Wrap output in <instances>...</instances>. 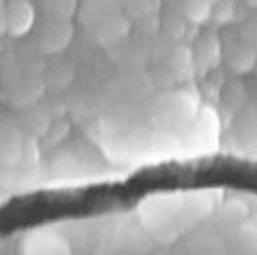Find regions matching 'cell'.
Returning <instances> with one entry per match:
<instances>
[{"mask_svg": "<svg viewBox=\"0 0 257 255\" xmlns=\"http://www.w3.org/2000/svg\"><path fill=\"white\" fill-rule=\"evenodd\" d=\"M4 10H6V32H10L16 38L30 32L36 20V12L28 0H10Z\"/></svg>", "mask_w": 257, "mask_h": 255, "instance_id": "1", "label": "cell"}, {"mask_svg": "<svg viewBox=\"0 0 257 255\" xmlns=\"http://www.w3.org/2000/svg\"><path fill=\"white\" fill-rule=\"evenodd\" d=\"M209 2H211V4H213V2H221V0H209Z\"/></svg>", "mask_w": 257, "mask_h": 255, "instance_id": "7", "label": "cell"}, {"mask_svg": "<svg viewBox=\"0 0 257 255\" xmlns=\"http://www.w3.org/2000/svg\"><path fill=\"white\" fill-rule=\"evenodd\" d=\"M42 8L48 14V18L68 20L76 10V0H42Z\"/></svg>", "mask_w": 257, "mask_h": 255, "instance_id": "3", "label": "cell"}, {"mask_svg": "<svg viewBox=\"0 0 257 255\" xmlns=\"http://www.w3.org/2000/svg\"><path fill=\"white\" fill-rule=\"evenodd\" d=\"M173 68H175V74L181 76V78H187V76L193 74V68H195L193 54L185 46L175 52V56H173Z\"/></svg>", "mask_w": 257, "mask_h": 255, "instance_id": "5", "label": "cell"}, {"mask_svg": "<svg viewBox=\"0 0 257 255\" xmlns=\"http://www.w3.org/2000/svg\"><path fill=\"white\" fill-rule=\"evenodd\" d=\"M183 10L191 22L201 24L211 16V2L209 0H183Z\"/></svg>", "mask_w": 257, "mask_h": 255, "instance_id": "4", "label": "cell"}, {"mask_svg": "<svg viewBox=\"0 0 257 255\" xmlns=\"http://www.w3.org/2000/svg\"><path fill=\"white\" fill-rule=\"evenodd\" d=\"M72 38V26L68 20H54L50 18L42 30H40V36H38V46L42 52L46 54H54V52H60L62 48H66V44L70 42Z\"/></svg>", "mask_w": 257, "mask_h": 255, "instance_id": "2", "label": "cell"}, {"mask_svg": "<svg viewBox=\"0 0 257 255\" xmlns=\"http://www.w3.org/2000/svg\"><path fill=\"white\" fill-rule=\"evenodd\" d=\"M247 2H249L251 6H257V0H247Z\"/></svg>", "mask_w": 257, "mask_h": 255, "instance_id": "6", "label": "cell"}]
</instances>
